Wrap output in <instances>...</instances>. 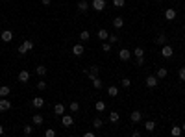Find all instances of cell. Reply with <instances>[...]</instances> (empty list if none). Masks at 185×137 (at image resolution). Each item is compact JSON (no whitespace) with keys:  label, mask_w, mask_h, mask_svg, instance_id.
<instances>
[{"label":"cell","mask_w":185,"mask_h":137,"mask_svg":"<svg viewBox=\"0 0 185 137\" xmlns=\"http://www.w3.org/2000/svg\"><path fill=\"white\" fill-rule=\"evenodd\" d=\"M17 50H19V54H20V56H24V54H26V52H30V50H33V41H30V39H26V41H24V43H22V45H20V46H19V48H17Z\"/></svg>","instance_id":"cell-1"},{"label":"cell","mask_w":185,"mask_h":137,"mask_svg":"<svg viewBox=\"0 0 185 137\" xmlns=\"http://www.w3.org/2000/svg\"><path fill=\"white\" fill-rule=\"evenodd\" d=\"M172 54H174V48H172L168 43L161 46V56H163V58H172Z\"/></svg>","instance_id":"cell-2"},{"label":"cell","mask_w":185,"mask_h":137,"mask_svg":"<svg viewBox=\"0 0 185 137\" xmlns=\"http://www.w3.org/2000/svg\"><path fill=\"white\" fill-rule=\"evenodd\" d=\"M61 124H63V128H71L74 124V119L71 117V115H61Z\"/></svg>","instance_id":"cell-3"},{"label":"cell","mask_w":185,"mask_h":137,"mask_svg":"<svg viewBox=\"0 0 185 137\" xmlns=\"http://www.w3.org/2000/svg\"><path fill=\"white\" fill-rule=\"evenodd\" d=\"M119 58H120V61H128L130 58H132V50H128V48H120V50H119Z\"/></svg>","instance_id":"cell-4"},{"label":"cell","mask_w":185,"mask_h":137,"mask_svg":"<svg viewBox=\"0 0 185 137\" xmlns=\"http://www.w3.org/2000/svg\"><path fill=\"white\" fill-rule=\"evenodd\" d=\"M106 8V0H93V9L94 11H104Z\"/></svg>","instance_id":"cell-5"},{"label":"cell","mask_w":185,"mask_h":137,"mask_svg":"<svg viewBox=\"0 0 185 137\" xmlns=\"http://www.w3.org/2000/svg\"><path fill=\"white\" fill-rule=\"evenodd\" d=\"M141 119H143V113H141V111H137V109H135V111H132V113H130V120H132L133 124H137V122H141Z\"/></svg>","instance_id":"cell-6"},{"label":"cell","mask_w":185,"mask_h":137,"mask_svg":"<svg viewBox=\"0 0 185 137\" xmlns=\"http://www.w3.org/2000/svg\"><path fill=\"white\" fill-rule=\"evenodd\" d=\"M8 109H11V102L6 97H2L0 98V111H8Z\"/></svg>","instance_id":"cell-7"},{"label":"cell","mask_w":185,"mask_h":137,"mask_svg":"<svg viewBox=\"0 0 185 137\" xmlns=\"http://www.w3.org/2000/svg\"><path fill=\"white\" fill-rule=\"evenodd\" d=\"M157 81H159V78H157V76H152V74H150V76L146 78V81H145V84H146V87L154 89V87L157 85Z\"/></svg>","instance_id":"cell-8"},{"label":"cell","mask_w":185,"mask_h":137,"mask_svg":"<svg viewBox=\"0 0 185 137\" xmlns=\"http://www.w3.org/2000/svg\"><path fill=\"white\" fill-rule=\"evenodd\" d=\"M0 39H2L4 43H9V41L13 39V32L11 30H4L2 33H0Z\"/></svg>","instance_id":"cell-9"},{"label":"cell","mask_w":185,"mask_h":137,"mask_svg":"<svg viewBox=\"0 0 185 137\" xmlns=\"http://www.w3.org/2000/svg\"><path fill=\"white\" fill-rule=\"evenodd\" d=\"M155 43L163 46V45H167V43H168V37H167V35H165V33H163V32H161V33H157V37H155Z\"/></svg>","instance_id":"cell-10"},{"label":"cell","mask_w":185,"mask_h":137,"mask_svg":"<svg viewBox=\"0 0 185 137\" xmlns=\"http://www.w3.org/2000/svg\"><path fill=\"white\" fill-rule=\"evenodd\" d=\"M32 106H33V107H37V109H39V107H43V106H45V98H43V97H35V98L32 100Z\"/></svg>","instance_id":"cell-11"},{"label":"cell","mask_w":185,"mask_h":137,"mask_svg":"<svg viewBox=\"0 0 185 137\" xmlns=\"http://www.w3.org/2000/svg\"><path fill=\"white\" fill-rule=\"evenodd\" d=\"M28 80H30V72L28 71H20L19 72V81H20V84H26Z\"/></svg>","instance_id":"cell-12"},{"label":"cell","mask_w":185,"mask_h":137,"mask_svg":"<svg viewBox=\"0 0 185 137\" xmlns=\"http://www.w3.org/2000/svg\"><path fill=\"white\" fill-rule=\"evenodd\" d=\"M165 19H167V20H174V19H176V9H174V8L165 9Z\"/></svg>","instance_id":"cell-13"},{"label":"cell","mask_w":185,"mask_h":137,"mask_svg":"<svg viewBox=\"0 0 185 137\" xmlns=\"http://www.w3.org/2000/svg\"><path fill=\"white\" fill-rule=\"evenodd\" d=\"M89 8H91V6H89V2H85V0H80L78 2V11L80 13H85Z\"/></svg>","instance_id":"cell-14"},{"label":"cell","mask_w":185,"mask_h":137,"mask_svg":"<svg viewBox=\"0 0 185 137\" xmlns=\"http://www.w3.org/2000/svg\"><path fill=\"white\" fill-rule=\"evenodd\" d=\"M84 52H85L84 45H74V46H72V54H74V56H81Z\"/></svg>","instance_id":"cell-15"},{"label":"cell","mask_w":185,"mask_h":137,"mask_svg":"<svg viewBox=\"0 0 185 137\" xmlns=\"http://www.w3.org/2000/svg\"><path fill=\"white\" fill-rule=\"evenodd\" d=\"M54 113H56L58 117H61V115L65 113V106L63 104H56V106H54Z\"/></svg>","instance_id":"cell-16"},{"label":"cell","mask_w":185,"mask_h":137,"mask_svg":"<svg viewBox=\"0 0 185 137\" xmlns=\"http://www.w3.org/2000/svg\"><path fill=\"white\" fill-rule=\"evenodd\" d=\"M43 115H39V113H35L33 115V119H32V122H33V126H39V124H43Z\"/></svg>","instance_id":"cell-17"},{"label":"cell","mask_w":185,"mask_h":137,"mask_svg":"<svg viewBox=\"0 0 185 137\" xmlns=\"http://www.w3.org/2000/svg\"><path fill=\"white\" fill-rule=\"evenodd\" d=\"M91 81H93V87H94V89H102V87H104V84H102V80H100L98 76L91 78Z\"/></svg>","instance_id":"cell-18"},{"label":"cell","mask_w":185,"mask_h":137,"mask_svg":"<svg viewBox=\"0 0 185 137\" xmlns=\"http://www.w3.org/2000/svg\"><path fill=\"white\" fill-rule=\"evenodd\" d=\"M98 39H100V41H107V39H109V33H107V30L100 28V30H98Z\"/></svg>","instance_id":"cell-19"},{"label":"cell","mask_w":185,"mask_h":137,"mask_svg":"<svg viewBox=\"0 0 185 137\" xmlns=\"http://www.w3.org/2000/svg\"><path fill=\"white\" fill-rule=\"evenodd\" d=\"M167 74H168L167 68H165V67H159V68H157V74H155V76L159 78V80H163V78H167Z\"/></svg>","instance_id":"cell-20"},{"label":"cell","mask_w":185,"mask_h":137,"mask_svg":"<svg viewBox=\"0 0 185 137\" xmlns=\"http://www.w3.org/2000/svg\"><path fill=\"white\" fill-rule=\"evenodd\" d=\"M113 26H115V28H122V26H124V20H122V17H115L113 19Z\"/></svg>","instance_id":"cell-21"},{"label":"cell","mask_w":185,"mask_h":137,"mask_svg":"<svg viewBox=\"0 0 185 137\" xmlns=\"http://www.w3.org/2000/svg\"><path fill=\"white\" fill-rule=\"evenodd\" d=\"M87 76H89V78H94V76H98V67H96V65H93L91 68H89Z\"/></svg>","instance_id":"cell-22"},{"label":"cell","mask_w":185,"mask_h":137,"mask_svg":"<svg viewBox=\"0 0 185 137\" xmlns=\"http://www.w3.org/2000/svg\"><path fill=\"white\" fill-rule=\"evenodd\" d=\"M170 135H172V137H180V135H181V126H172V130H170Z\"/></svg>","instance_id":"cell-23"},{"label":"cell","mask_w":185,"mask_h":137,"mask_svg":"<svg viewBox=\"0 0 185 137\" xmlns=\"http://www.w3.org/2000/svg\"><path fill=\"white\" fill-rule=\"evenodd\" d=\"M107 94H109V97H117V94H119V87H115V85H111V87H107Z\"/></svg>","instance_id":"cell-24"},{"label":"cell","mask_w":185,"mask_h":137,"mask_svg":"<svg viewBox=\"0 0 185 137\" xmlns=\"http://www.w3.org/2000/svg\"><path fill=\"white\" fill-rule=\"evenodd\" d=\"M94 109H96V111H98V113H102V111H106V104H104V102H102V100H98V102H96V104H94Z\"/></svg>","instance_id":"cell-25"},{"label":"cell","mask_w":185,"mask_h":137,"mask_svg":"<svg viewBox=\"0 0 185 137\" xmlns=\"http://www.w3.org/2000/svg\"><path fill=\"white\" fill-rule=\"evenodd\" d=\"M154 128H155V122L154 120H146L145 122V130H146V132H154Z\"/></svg>","instance_id":"cell-26"},{"label":"cell","mask_w":185,"mask_h":137,"mask_svg":"<svg viewBox=\"0 0 185 137\" xmlns=\"http://www.w3.org/2000/svg\"><path fill=\"white\" fill-rule=\"evenodd\" d=\"M9 91H11V89H9L8 85H2V87H0V98H2V97H8Z\"/></svg>","instance_id":"cell-27"},{"label":"cell","mask_w":185,"mask_h":137,"mask_svg":"<svg viewBox=\"0 0 185 137\" xmlns=\"http://www.w3.org/2000/svg\"><path fill=\"white\" fill-rule=\"evenodd\" d=\"M89 39H91V33H89L87 30H84L80 33V41H84V43H85V41H89Z\"/></svg>","instance_id":"cell-28"},{"label":"cell","mask_w":185,"mask_h":137,"mask_svg":"<svg viewBox=\"0 0 185 137\" xmlns=\"http://www.w3.org/2000/svg\"><path fill=\"white\" fill-rule=\"evenodd\" d=\"M32 132H33V126H32V124H24L22 133H24V135H32Z\"/></svg>","instance_id":"cell-29"},{"label":"cell","mask_w":185,"mask_h":137,"mask_svg":"<svg viewBox=\"0 0 185 137\" xmlns=\"http://www.w3.org/2000/svg\"><path fill=\"white\" fill-rule=\"evenodd\" d=\"M68 109H71L72 113H78V111H80V104H78V102H71V106H68Z\"/></svg>","instance_id":"cell-30"},{"label":"cell","mask_w":185,"mask_h":137,"mask_svg":"<svg viewBox=\"0 0 185 137\" xmlns=\"http://www.w3.org/2000/svg\"><path fill=\"white\" fill-rule=\"evenodd\" d=\"M35 72L39 74V76H45V74H46V67H45V65H37Z\"/></svg>","instance_id":"cell-31"},{"label":"cell","mask_w":185,"mask_h":137,"mask_svg":"<svg viewBox=\"0 0 185 137\" xmlns=\"http://www.w3.org/2000/svg\"><path fill=\"white\" fill-rule=\"evenodd\" d=\"M133 56H135V58H141V56H145V48H141V46H137V48L133 50Z\"/></svg>","instance_id":"cell-32"},{"label":"cell","mask_w":185,"mask_h":137,"mask_svg":"<svg viewBox=\"0 0 185 137\" xmlns=\"http://www.w3.org/2000/svg\"><path fill=\"white\" fill-rule=\"evenodd\" d=\"M120 119V115L117 113V111H111V113H109V120H111V122H117Z\"/></svg>","instance_id":"cell-33"},{"label":"cell","mask_w":185,"mask_h":137,"mask_svg":"<svg viewBox=\"0 0 185 137\" xmlns=\"http://www.w3.org/2000/svg\"><path fill=\"white\" fill-rule=\"evenodd\" d=\"M102 126H104L102 119H94V120H93V128H96V130H98V128H102Z\"/></svg>","instance_id":"cell-34"},{"label":"cell","mask_w":185,"mask_h":137,"mask_svg":"<svg viewBox=\"0 0 185 137\" xmlns=\"http://www.w3.org/2000/svg\"><path fill=\"white\" fill-rule=\"evenodd\" d=\"M37 89H39V91H45V89H46V81H45V80L37 81Z\"/></svg>","instance_id":"cell-35"},{"label":"cell","mask_w":185,"mask_h":137,"mask_svg":"<svg viewBox=\"0 0 185 137\" xmlns=\"http://www.w3.org/2000/svg\"><path fill=\"white\" fill-rule=\"evenodd\" d=\"M113 4H115V8H124L126 6L124 0H113Z\"/></svg>","instance_id":"cell-36"},{"label":"cell","mask_w":185,"mask_h":137,"mask_svg":"<svg viewBox=\"0 0 185 137\" xmlns=\"http://www.w3.org/2000/svg\"><path fill=\"white\" fill-rule=\"evenodd\" d=\"M178 76H180V80H181V81H185V67H181L180 71H178Z\"/></svg>","instance_id":"cell-37"},{"label":"cell","mask_w":185,"mask_h":137,"mask_svg":"<svg viewBox=\"0 0 185 137\" xmlns=\"http://www.w3.org/2000/svg\"><path fill=\"white\" fill-rule=\"evenodd\" d=\"M45 135H46V137H56V130L48 128V130H46V132H45Z\"/></svg>","instance_id":"cell-38"},{"label":"cell","mask_w":185,"mask_h":137,"mask_svg":"<svg viewBox=\"0 0 185 137\" xmlns=\"http://www.w3.org/2000/svg\"><path fill=\"white\" fill-rule=\"evenodd\" d=\"M102 50H104V52H109V50H111V43H106V41H104V45H102Z\"/></svg>","instance_id":"cell-39"},{"label":"cell","mask_w":185,"mask_h":137,"mask_svg":"<svg viewBox=\"0 0 185 137\" xmlns=\"http://www.w3.org/2000/svg\"><path fill=\"white\" fill-rule=\"evenodd\" d=\"M132 85V80L130 78H122V87H130Z\"/></svg>","instance_id":"cell-40"},{"label":"cell","mask_w":185,"mask_h":137,"mask_svg":"<svg viewBox=\"0 0 185 137\" xmlns=\"http://www.w3.org/2000/svg\"><path fill=\"white\" fill-rule=\"evenodd\" d=\"M109 43H111V45L119 43V37H117V35H111V33H109Z\"/></svg>","instance_id":"cell-41"},{"label":"cell","mask_w":185,"mask_h":137,"mask_svg":"<svg viewBox=\"0 0 185 137\" xmlns=\"http://www.w3.org/2000/svg\"><path fill=\"white\" fill-rule=\"evenodd\" d=\"M137 65H139V67H143V65H145V56L137 58Z\"/></svg>","instance_id":"cell-42"},{"label":"cell","mask_w":185,"mask_h":137,"mask_svg":"<svg viewBox=\"0 0 185 137\" xmlns=\"http://www.w3.org/2000/svg\"><path fill=\"white\" fill-rule=\"evenodd\" d=\"M41 2H43V6H50V4H52V0H41Z\"/></svg>","instance_id":"cell-43"},{"label":"cell","mask_w":185,"mask_h":137,"mask_svg":"<svg viewBox=\"0 0 185 137\" xmlns=\"http://www.w3.org/2000/svg\"><path fill=\"white\" fill-rule=\"evenodd\" d=\"M132 135H133V137H141V132H139V130H135V132H133Z\"/></svg>","instance_id":"cell-44"},{"label":"cell","mask_w":185,"mask_h":137,"mask_svg":"<svg viewBox=\"0 0 185 137\" xmlns=\"http://www.w3.org/2000/svg\"><path fill=\"white\" fill-rule=\"evenodd\" d=\"M2 133H4V126H2V124H0V135H2Z\"/></svg>","instance_id":"cell-45"},{"label":"cell","mask_w":185,"mask_h":137,"mask_svg":"<svg viewBox=\"0 0 185 137\" xmlns=\"http://www.w3.org/2000/svg\"><path fill=\"white\" fill-rule=\"evenodd\" d=\"M181 132L185 133V122H183V124H181Z\"/></svg>","instance_id":"cell-46"},{"label":"cell","mask_w":185,"mask_h":137,"mask_svg":"<svg viewBox=\"0 0 185 137\" xmlns=\"http://www.w3.org/2000/svg\"><path fill=\"white\" fill-rule=\"evenodd\" d=\"M176 2H180V0H176Z\"/></svg>","instance_id":"cell-47"},{"label":"cell","mask_w":185,"mask_h":137,"mask_svg":"<svg viewBox=\"0 0 185 137\" xmlns=\"http://www.w3.org/2000/svg\"><path fill=\"white\" fill-rule=\"evenodd\" d=\"M183 19H185V15H183Z\"/></svg>","instance_id":"cell-48"}]
</instances>
